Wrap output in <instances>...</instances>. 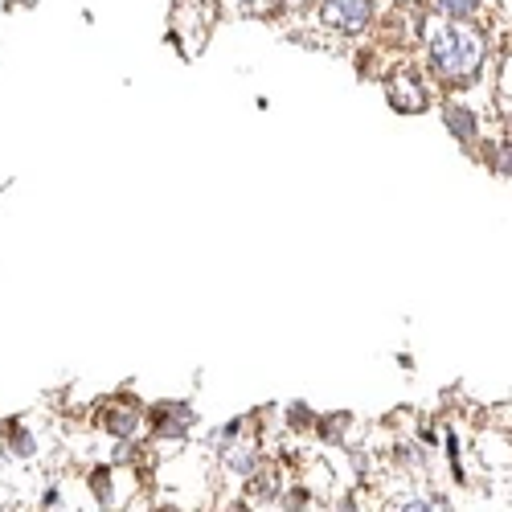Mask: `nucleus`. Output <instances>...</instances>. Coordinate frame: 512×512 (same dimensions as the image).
<instances>
[{"label": "nucleus", "instance_id": "nucleus-1", "mask_svg": "<svg viewBox=\"0 0 512 512\" xmlns=\"http://www.w3.org/2000/svg\"><path fill=\"white\" fill-rule=\"evenodd\" d=\"M426 54H431V74L439 78V87L463 91L480 78L488 41L476 25H467V17H451L426 33Z\"/></svg>", "mask_w": 512, "mask_h": 512}, {"label": "nucleus", "instance_id": "nucleus-2", "mask_svg": "<svg viewBox=\"0 0 512 512\" xmlns=\"http://www.w3.org/2000/svg\"><path fill=\"white\" fill-rule=\"evenodd\" d=\"M386 99L398 115H422V111H431V91H426V82L418 70L410 66H394L386 74Z\"/></svg>", "mask_w": 512, "mask_h": 512}, {"label": "nucleus", "instance_id": "nucleus-3", "mask_svg": "<svg viewBox=\"0 0 512 512\" xmlns=\"http://www.w3.org/2000/svg\"><path fill=\"white\" fill-rule=\"evenodd\" d=\"M377 0H320V21L345 37H357L361 29H369Z\"/></svg>", "mask_w": 512, "mask_h": 512}, {"label": "nucleus", "instance_id": "nucleus-4", "mask_svg": "<svg viewBox=\"0 0 512 512\" xmlns=\"http://www.w3.org/2000/svg\"><path fill=\"white\" fill-rule=\"evenodd\" d=\"M148 418H152V435L156 439H177V443L189 435V426L197 422L189 402H160V406H152Z\"/></svg>", "mask_w": 512, "mask_h": 512}, {"label": "nucleus", "instance_id": "nucleus-5", "mask_svg": "<svg viewBox=\"0 0 512 512\" xmlns=\"http://www.w3.org/2000/svg\"><path fill=\"white\" fill-rule=\"evenodd\" d=\"M140 422H144V406L132 402V398H115V402L103 406V426H107V435L119 439V443H132Z\"/></svg>", "mask_w": 512, "mask_h": 512}, {"label": "nucleus", "instance_id": "nucleus-6", "mask_svg": "<svg viewBox=\"0 0 512 512\" xmlns=\"http://www.w3.org/2000/svg\"><path fill=\"white\" fill-rule=\"evenodd\" d=\"M443 123H447V132H451L459 144H467V148H472L476 136H480V119H476V111H472V107H463V103H447V107H443Z\"/></svg>", "mask_w": 512, "mask_h": 512}, {"label": "nucleus", "instance_id": "nucleus-7", "mask_svg": "<svg viewBox=\"0 0 512 512\" xmlns=\"http://www.w3.org/2000/svg\"><path fill=\"white\" fill-rule=\"evenodd\" d=\"M5 447H9L17 459H33V455H37V443H33V435L25 431V426H21L17 418H9V422H5Z\"/></svg>", "mask_w": 512, "mask_h": 512}, {"label": "nucleus", "instance_id": "nucleus-8", "mask_svg": "<svg viewBox=\"0 0 512 512\" xmlns=\"http://www.w3.org/2000/svg\"><path fill=\"white\" fill-rule=\"evenodd\" d=\"M259 451H254V447H226V467H230V472L234 476H242V480H250L254 472H259Z\"/></svg>", "mask_w": 512, "mask_h": 512}, {"label": "nucleus", "instance_id": "nucleus-9", "mask_svg": "<svg viewBox=\"0 0 512 512\" xmlns=\"http://www.w3.org/2000/svg\"><path fill=\"white\" fill-rule=\"evenodd\" d=\"M345 426H349V414H340V410L324 414L320 418V439L324 443H340V439H345Z\"/></svg>", "mask_w": 512, "mask_h": 512}, {"label": "nucleus", "instance_id": "nucleus-10", "mask_svg": "<svg viewBox=\"0 0 512 512\" xmlns=\"http://www.w3.org/2000/svg\"><path fill=\"white\" fill-rule=\"evenodd\" d=\"M447 17H472L480 9V0H435Z\"/></svg>", "mask_w": 512, "mask_h": 512}, {"label": "nucleus", "instance_id": "nucleus-11", "mask_svg": "<svg viewBox=\"0 0 512 512\" xmlns=\"http://www.w3.org/2000/svg\"><path fill=\"white\" fill-rule=\"evenodd\" d=\"M312 422H316V414H312L304 402H295V406H291V431H308Z\"/></svg>", "mask_w": 512, "mask_h": 512}, {"label": "nucleus", "instance_id": "nucleus-12", "mask_svg": "<svg viewBox=\"0 0 512 512\" xmlns=\"http://www.w3.org/2000/svg\"><path fill=\"white\" fill-rule=\"evenodd\" d=\"M275 13H308L312 0H271Z\"/></svg>", "mask_w": 512, "mask_h": 512}, {"label": "nucleus", "instance_id": "nucleus-13", "mask_svg": "<svg viewBox=\"0 0 512 512\" xmlns=\"http://www.w3.org/2000/svg\"><path fill=\"white\" fill-rule=\"evenodd\" d=\"M58 500H62L58 488H50V492H46V508H58Z\"/></svg>", "mask_w": 512, "mask_h": 512}]
</instances>
